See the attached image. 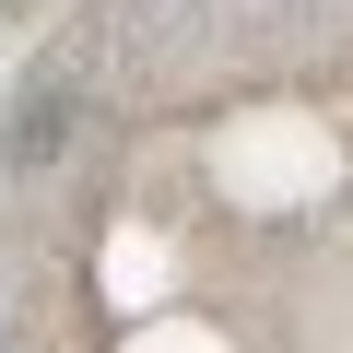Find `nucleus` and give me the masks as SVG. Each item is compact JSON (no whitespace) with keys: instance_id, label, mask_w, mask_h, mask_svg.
Instances as JSON below:
<instances>
[{"instance_id":"nucleus-1","label":"nucleus","mask_w":353,"mask_h":353,"mask_svg":"<svg viewBox=\"0 0 353 353\" xmlns=\"http://www.w3.org/2000/svg\"><path fill=\"white\" fill-rule=\"evenodd\" d=\"M71 153V106L59 94H24V130H12V165H59Z\"/></svg>"}]
</instances>
